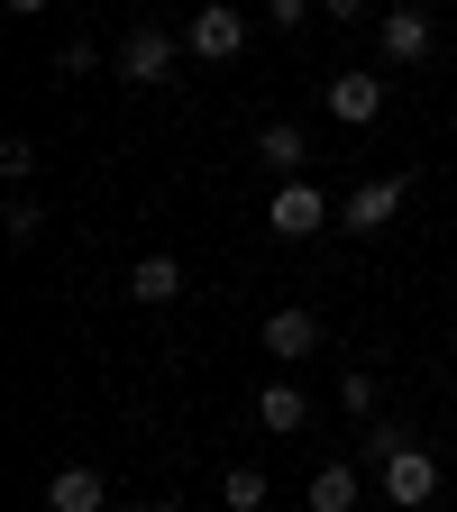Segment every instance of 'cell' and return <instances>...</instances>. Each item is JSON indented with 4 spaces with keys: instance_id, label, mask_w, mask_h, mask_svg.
Segmentation results:
<instances>
[{
    "instance_id": "10",
    "label": "cell",
    "mask_w": 457,
    "mask_h": 512,
    "mask_svg": "<svg viewBox=\"0 0 457 512\" xmlns=\"http://www.w3.org/2000/svg\"><path fill=\"white\" fill-rule=\"evenodd\" d=\"M256 421H266L275 439H293V430L311 421V394H302L293 375H266V394H256Z\"/></svg>"
},
{
    "instance_id": "8",
    "label": "cell",
    "mask_w": 457,
    "mask_h": 512,
    "mask_svg": "<svg viewBox=\"0 0 457 512\" xmlns=\"http://www.w3.org/2000/svg\"><path fill=\"white\" fill-rule=\"evenodd\" d=\"M320 101H330L339 128H375V119H384V74H330V92H320Z\"/></svg>"
},
{
    "instance_id": "12",
    "label": "cell",
    "mask_w": 457,
    "mask_h": 512,
    "mask_svg": "<svg viewBox=\"0 0 457 512\" xmlns=\"http://www.w3.org/2000/svg\"><path fill=\"white\" fill-rule=\"evenodd\" d=\"M256 156H266V174H275V183H302V156H311V138H302V128H284V119H275L266 138H256Z\"/></svg>"
},
{
    "instance_id": "16",
    "label": "cell",
    "mask_w": 457,
    "mask_h": 512,
    "mask_svg": "<svg viewBox=\"0 0 457 512\" xmlns=\"http://www.w3.org/2000/svg\"><path fill=\"white\" fill-rule=\"evenodd\" d=\"M339 412L348 421H375V375H357V366L339 375Z\"/></svg>"
},
{
    "instance_id": "15",
    "label": "cell",
    "mask_w": 457,
    "mask_h": 512,
    "mask_svg": "<svg viewBox=\"0 0 457 512\" xmlns=\"http://www.w3.org/2000/svg\"><path fill=\"white\" fill-rule=\"evenodd\" d=\"M0 229H10V247H37V229H46L37 192H10V211H0Z\"/></svg>"
},
{
    "instance_id": "13",
    "label": "cell",
    "mask_w": 457,
    "mask_h": 512,
    "mask_svg": "<svg viewBox=\"0 0 457 512\" xmlns=\"http://www.w3.org/2000/svg\"><path fill=\"white\" fill-rule=\"evenodd\" d=\"M357 494H366L357 467H320V476H311V512H357Z\"/></svg>"
},
{
    "instance_id": "19",
    "label": "cell",
    "mask_w": 457,
    "mask_h": 512,
    "mask_svg": "<svg viewBox=\"0 0 457 512\" xmlns=\"http://www.w3.org/2000/svg\"><path fill=\"white\" fill-rule=\"evenodd\" d=\"M92 64H101V46H92V37H74V46L55 55V74H92Z\"/></svg>"
},
{
    "instance_id": "14",
    "label": "cell",
    "mask_w": 457,
    "mask_h": 512,
    "mask_svg": "<svg viewBox=\"0 0 457 512\" xmlns=\"http://www.w3.org/2000/svg\"><path fill=\"white\" fill-rule=\"evenodd\" d=\"M220 503L229 512H266V467H229L220 476Z\"/></svg>"
},
{
    "instance_id": "3",
    "label": "cell",
    "mask_w": 457,
    "mask_h": 512,
    "mask_svg": "<svg viewBox=\"0 0 457 512\" xmlns=\"http://www.w3.org/2000/svg\"><path fill=\"white\" fill-rule=\"evenodd\" d=\"M375 46H384V64H421V55L439 46V28H430L421 0H394V10L375 19Z\"/></svg>"
},
{
    "instance_id": "5",
    "label": "cell",
    "mask_w": 457,
    "mask_h": 512,
    "mask_svg": "<svg viewBox=\"0 0 457 512\" xmlns=\"http://www.w3.org/2000/svg\"><path fill=\"white\" fill-rule=\"evenodd\" d=\"M174 55H183V37H165V28H128L110 64H119L128 83H174Z\"/></svg>"
},
{
    "instance_id": "20",
    "label": "cell",
    "mask_w": 457,
    "mask_h": 512,
    "mask_svg": "<svg viewBox=\"0 0 457 512\" xmlns=\"http://www.w3.org/2000/svg\"><path fill=\"white\" fill-rule=\"evenodd\" d=\"M311 10H320V0H266V19H275V28H302Z\"/></svg>"
},
{
    "instance_id": "18",
    "label": "cell",
    "mask_w": 457,
    "mask_h": 512,
    "mask_svg": "<svg viewBox=\"0 0 457 512\" xmlns=\"http://www.w3.org/2000/svg\"><path fill=\"white\" fill-rule=\"evenodd\" d=\"M0 174H10V183L28 192V174H37V147H28V138H0Z\"/></svg>"
},
{
    "instance_id": "2",
    "label": "cell",
    "mask_w": 457,
    "mask_h": 512,
    "mask_svg": "<svg viewBox=\"0 0 457 512\" xmlns=\"http://www.w3.org/2000/svg\"><path fill=\"white\" fill-rule=\"evenodd\" d=\"M384 503H394V512H430V503H439V458H430L421 439L384 458Z\"/></svg>"
},
{
    "instance_id": "7",
    "label": "cell",
    "mask_w": 457,
    "mask_h": 512,
    "mask_svg": "<svg viewBox=\"0 0 457 512\" xmlns=\"http://www.w3.org/2000/svg\"><path fill=\"white\" fill-rule=\"evenodd\" d=\"M256 339H266V357H275V366H302V357L320 348V311H302V302H275Z\"/></svg>"
},
{
    "instance_id": "17",
    "label": "cell",
    "mask_w": 457,
    "mask_h": 512,
    "mask_svg": "<svg viewBox=\"0 0 457 512\" xmlns=\"http://www.w3.org/2000/svg\"><path fill=\"white\" fill-rule=\"evenodd\" d=\"M394 448H412V430H403V421H384V412H375V421H366V458L384 467V458H394Z\"/></svg>"
},
{
    "instance_id": "6",
    "label": "cell",
    "mask_w": 457,
    "mask_h": 512,
    "mask_svg": "<svg viewBox=\"0 0 457 512\" xmlns=\"http://www.w3.org/2000/svg\"><path fill=\"white\" fill-rule=\"evenodd\" d=\"M266 229L275 238H320V229H330V192H320V183H275Z\"/></svg>"
},
{
    "instance_id": "21",
    "label": "cell",
    "mask_w": 457,
    "mask_h": 512,
    "mask_svg": "<svg viewBox=\"0 0 457 512\" xmlns=\"http://www.w3.org/2000/svg\"><path fill=\"white\" fill-rule=\"evenodd\" d=\"M320 10H330V19H339V28H357V19H366V10H375V0H320Z\"/></svg>"
},
{
    "instance_id": "23",
    "label": "cell",
    "mask_w": 457,
    "mask_h": 512,
    "mask_svg": "<svg viewBox=\"0 0 457 512\" xmlns=\"http://www.w3.org/2000/svg\"><path fill=\"white\" fill-rule=\"evenodd\" d=\"M147 512H183V503H147Z\"/></svg>"
},
{
    "instance_id": "9",
    "label": "cell",
    "mask_w": 457,
    "mask_h": 512,
    "mask_svg": "<svg viewBox=\"0 0 457 512\" xmlns=\"http://www.w3.org/2000/svg\"><path fill=\"white\" fill-rule=\"evenodd\" d=\"M128 302H147V311H165V302H183V256H138L128 266Z\"/></svg>"
},
{
    "instance_id": "11",
    "label": "cell",
    "mask_w": 457,
    "mask_h": 512,
    "mask_svg": "<svg viewBox=\"0 0 457 512\" xmlns=\"http://www.w3.org/2000/svg\"><path fill=\"white\" fill-rule=\"evenodd\" d=\"M101 503H110L101 467H55L46 476V512H101Z\"/></svg>"
},
{
    "instance_id": "1",
    "label": "cell",
    "mask_w": 457,
    "mask_h": 512,
    "mask_svg": "<svg viewBox=\"0 0 457 512\" xmlns=\"http://www.w3.org/2000/svg\"><path fill=\"white\" fill-rule=\"evenodd\" d=\"M238 46H247L238 0H202V10H192V28H183V55H192V64H229Z\"/></svg>"
},
{
    "instance_id": "4",
    "label": "cell",
    "mask_w": 457,
    "mask_h": 512,
    "mask_svg": "<svg viewBox=\"0 0 457 512\" xmlns=\"http://www.w3.org/2000/svg\"><path fill=\"white\" fill-rule=\"evenodd\" d=\"M412 202V174H375L348 192V238H375V229H394V211Z\"/></svg>"
},
{
    "instance_id": "22",
    "label": "cell",
    "mask_w": 457,
    "mask_h": 512,
    "mask_svg": "<svg viewBox=\"0 0 457 512\" xmlns=\"http://www.w3.org/2000/svg\"><path fill=\"white\" fill-rule=\"evenodd\" d=\"M0 10H10V19H46V0H0Z\"/></svg>"
}]
</instances>
